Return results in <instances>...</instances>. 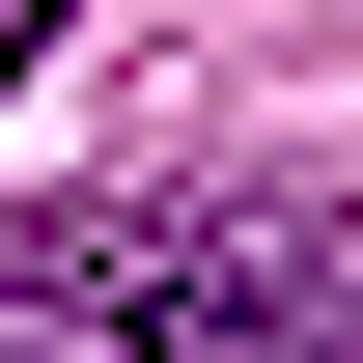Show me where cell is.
I'll return each mask as SVG.
<instances>
[{
	"label": "cell",
	"mask_w": 363,
	"mask_h": 363,
	"mask_svg": "<svg viewBox=\"0 0 363 363\" xmlns=\"http://www.w3.org/2000/svg\"><path fill=\"white\" fill-rule=\"evenodd\" d=\"M28 56H56V0H0V84H28Z\"/></svg>",
	"instance_id": "cell-1"
}]
</instances>
